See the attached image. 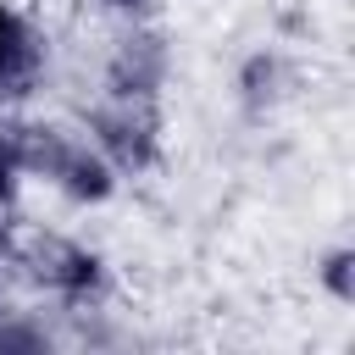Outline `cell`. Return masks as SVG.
I'll return each mask as SVG.
<instances>
[{
    "label": "cell",
    "instance_id": "6da1fadb",
    "mask_svg": "<svg viewBox=\"0 0 355 355\" xmlns=\"http://www.w3.org/2000/svg\"><path fill=\"white\" fill-rule=\"evenodd\" d=\"M11 144V161H17V172H33V178H50L67 200H78V205H100V200H111V189H116V166L89 144V139H78V133H67V128H55V122H28V128H17V139H6Z\"/></svg>",
    "mask_w": 355,
    "mask_h": 355
},
{
    "label": "cell",
    "instance_id": "7a4b0ae2",
    "mask_svg": "<svg viewBox=\"0 0 355 355\" xmlns=\"http://www.w3.org/2000/svg\"><path fill=\"white\" fill-rule=\"evenodd\" d=\"M161 100L150 94H100L89 105V144L116 166V178H133L144 166H155L161 155Z\"/></svg>",
    "mask_w": 355,
    "mask_h": 355
},
{
    "label": "cell",
    "instance_id": "3957f363",
    "mask_svg": "<svg viewBox=\"0 0 355 355\" xmlns=\"http://www.w3.org/2000/svg\"><path fill=\"white\" fill-rule=\"evenodd\" d=\"M17 255H22V266H28L33 283H44V288H55V294H67V300H89V294H100V283H105L100 255H94L89 244L55 233V227H33V233L17 244Z\"/></svg>",
    "mask_w": 355,
    "mask_h": 355
},
{
    "label": "cell",
    "instance_id": "277c9868",
    "mask_svg": "<svg viewBox=\"0 0 355 355\" xmlns=\"http://www.w3.org/2000/svg\"><path fill=\"white\" fill-rule=\"evenodd\" d=\"M172 78V44L155 22H122L111 55H105V89L111 94H150L161 100Z\"/></svg>",
    "mask_w": 355,
    "mask_h": 355
},
{
    "label": "cell",
    "instance_id": "5b68a950",
    "mask_svg": "<svg viewBox=\"0 0 355 355\" xmlns=\"http://www.w3.org/2000/svg\"><path fill=\"white\" fill-rule=\"evenodd\" d=\"M233 89H239V105H244L250 116H261V111H272V105L283 100V89H288V61H283L272 44H261V50H250V55L239 61Z\"/></svg>",
    "mask_w": 355,
    "mask_h": 355
},
{
    "label": "cell",
    "instance_id": "8992f818",
    "mask_svg": "<svg viewBox=\"0 0 355 355\" xmlns=\"http://www.w3.org/2000/svg\"><path fill=\"white\" fill-rule=\"evenodd\" d=\"M33 72H39V44L28 22L0 0V89H22Z\"/></svg>",
    "mask_w": 355,
    "mask_h": 355
},
{
    "label": "cell",
    "instance_id": "52a82bcc",
    "mask_svg": "<svg viewBox=\"0 0 355 355\" xmlns=\"http://www.w3.org/2000/svg\"><path fill=\"white\" fill-rule=\"evenodd\" d=\"M316 283L333 305H355V244L349 239H338L316 255Z\"/></svg>",
    "mask_w": 355,
    "mask_h": 355
},
{
    "label": "cell",
    "instance_id": "ba28073f",
    "mask_svg": "<svg viewBox=\"0 0 355 355\" xmlns=\"http://www.w3.org/2000/svg\"><path fill=\"white\" fill-rule=\"evenodd\" d=\"M111 17H122V22H150L155 11H161V0H100Z\"/></svg>",
    "mask_w": 355,
    "mask_h": 355
},
{
    "label": "cell",
    "instance_id": "9c48e42d",
    "mask_svg": "<svg viewBox=\"0 0 355 355\" xmlns=\"http://www.w3.org/2000/svg\"><path fill=\"white\" fill-rule=\"evenodd\" d=\"M11 194H17V161H11V144H6V133H0V216H6Z\"/></svg>",
    "mask_w": 355,
    "mask_h": 355
}]
</instances>
